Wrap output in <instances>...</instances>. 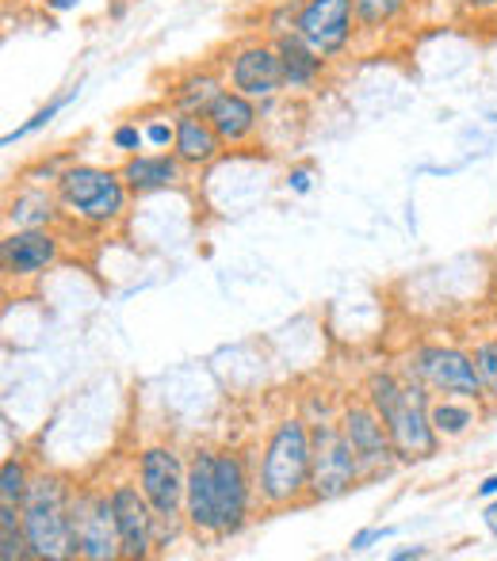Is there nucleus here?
<instances>
[{
	"label": "nucleus",
	"instance_id": "20e7f679",
	"mask_svg": "<svg viewBox=\"0 0 497 561\" xmlns=\"http://www.w3.org/2000/svg\"><path fill=\"white\" fill-rule=\"evenodd\" d=\"M69 501H74V489L66 485V478H58V473H35V478H31V489L20 504L31 558H38V561L74 558Z\"/></svg>",
	"mask_w": 497,
	"mask_h": 561
},
{
	"label": "nucleus",
	"instance_id": "e433bc0d",
	"mask_svg": "<svg viewBox=\"0 0 497 561\" xmlns=\"http://www.w3.org/2000/svg\"><path fill=\"white\" fill-rule=\"evenodd\" d=\"M478 496H486V501H490V496H497V473H490V478H486L483 485H478Z\"/></svg>",
	"mask_w": 497,
	"mask_h": 561
},
{
	"label": "nucleus",
	"instance_id": "5701e85b",
	"mask_svg": "<svg viewBox=\"0 0 497 561\" xmlns=\"http://www.w3.org/2000/svg\"><path fill=\"white\" fill-rule=\"evenodd\" d=\"M352 8H357V23L360 31H386L394 27V23L406 20V12L414 8V0H352Z\"/></svg>",
	"mask_w": 497,
	"mask_h": 561
},
{
	"label": "nucleus",
	"instance_id": "393cba45",
	"mask_svg": "<svg viewBox=\"0 0 497 561\" xmlns=\"http://www.w3.org/2000/svg\"><path fill=\"white\" fill-rule=\"evenodd\" d=\"M77 92H81V84H74V89H66V92H61V96H54L46 107H38V112L31 115L27 123H23V126H15V130H8V134H4V146H15V141L31 138V134H38V130H43V126H50L54 118H58L61 112H66L69 104H74V100H77Z\"/></svg>",
	"mask_w": 497,
	"mask_h": 561
},
{
	"label": "nucleus",
	"instance_id": "4be33fe9",
	"mask_svg": "<svg viewBox=\"0 0 497 561\" xmlns=\"http://www.w3.org/2000/svg\"><path fill=\"white\" fill-rule=\"evenodd\" d=\"M61 218V203L58 195H46L38 187H27L20 192L12 203H8V222L15 229H46Z\"/></svg>",
	"mask_w": 497,
	"mask_h": 561
},
{
	"label": "nucleus",
	"instance_id": "2f4dec72",
	"mask_svg": "<svg viewBox=\"0 0 497 561\" xmlns=\"http://www.w3.org/2000/svg\"><path fill=\"white\" fill-rule=\"evenodd\" d=\"M287 187H291L295 195H306V192H310V169H291V172H287Z\"/></svg>",
	"mask_w": 497,
	"mask_h": 561
},
{
	"label": "nucleus",
	"instance_id": "473e14b6",
	"mask_svg": "<svg viewBox=\"0 0 497 561\" xmlns=\"http://www.w3.org/2000/svg\"><path fill=\"white\" fill-rule=\"evenodd\" d=\"M463 8L475 15H490V12H497V0H463Z\"/></svg>",
	"mask_w": 497,
	"mask_h": 561
},
{
	"label": "nucleus",
	"instance_id": "6ab92c4d",
	"mask_svg": "<svg viewBox=\"0 0 497 561\" xmlns=\"http://www.w3.org/2000/svg\"><path fill=\"white\" fill-rule=\"evenodd\" d=\"M223 149H226V141L218 138V130L211 126L207 115H177V141H172V153L180 157L184 169H207L211 161H218Z\"/></svg>",
	"mask_w": 497,
	"mask_h": 561
},
{
	"label": "nucleus",
	"instance_id": "dca6fc26",
	"mask_svg": "<svg viewBox=\"0 0 497 561\" xmlns=\"http://www.w3.org/2000/svg\"><path fill=\"white\" fill-rule=\"evenodd\" d=\"M123 180L131 187V195H154L169 192L184 180V164L172 149H157V153H134L123 161Z\"/></svg>",
	"mask_w": 497,
	"mask_h": 561
},
{
	"label": "nucleus",
	"instance_id": "c756f323",
	"mask_svg": "<svg viewBox=\"0 0 497 561\" xmlns=\"http://www.w3.org/2000/svg\"><path fill=\"white\" fill-rule=\"evenodd\" d=\"M142 130H146V141L154 149H172V141H177V115L172 118H149Z\"/></svg>",
	"mask_w": 497,
	"mask_h": 561
},
{
	"label": "nucleus",
	"instance_id": "f03ea898",
	"mask_svg": "<svg viewBox=\"0 0 497 561\" xmlns=\"http://www.w3.org/2000/svg\"><path fill=\"white\" fill-rule=\"evenodd\" d=\"M310 421L283 416L264 439L257 466V493L268 508H295L310 496Z\"/></svg>",
	"mask_w": 497,
	"mask_h": 561
},
{
	"label": "nucleus",
	"instance_id": "f3484780",
	"mask_svg": "<svg viewBox=\"0 0 497 561\" xmlns=\"http://www.w3.org/2000/svg\"><path fill=\"white\" fill-rule=\"evenodd\" d=\"M272 43H275V50H280V61H283V84H287L291 92L318 89V81L329 69V58H321V54L314 50L303 35H295V31L272 38Z\"/></svg>",
	"mask_w": 497,
	"mask_h": 561
},
{
	"label": "nucleus",
	"instance_id": "aec40b11",
	"mask_svg": "<svg viewBox=\"0 0 497 561\" xmlns=\"http://www.w3.org/2000/svg\"><path fill=\"white\" fill-rule=\"evenodd\" d=\"M230 89L226 77H218L215 69H192L180 81L169 84V104L177 115H207L223 92Z\"/></svg>",
	"mask_w": 497,
	"mask_h": 561
},
{
	"label": "nucleus",
	"instance_id": "6e6552de",
	"mask_svg": "<svg viewBox=\"0 0 497 561\" xmlns=\"http://www.w3.org/2000/svg\"><path fill=\"white\" fill-rule=\"evenodd\" d=\"M341 432H344V439H349L352 455H357L360 485H364V481L391 478L394 466L402 462L398 450L391 444V432H386L383 416L375 413L372 401H352V405H344Z\"/></svg>",
	"mask_w": 497,
	"mask_h": 561
},
{
	"label": "nucleus",
	"instance_id": "0eeeda50",
	"mask_svg": "<svg viewBox=\"0 0 497 561\" xmlns=\"http://www.w3.org/2000/svg\"><path fill=\"white\" fill-rule=\"evenodd\" d=\"M138 485L157 512V542L161 535H177L184 519V493H188V466L172 447H146L138 455Z\"/></svg>",
	"mask_w": 497,
	"mask_h": 561
},
{
	"label": "nucleus",
	"instance_id": "bb28decb",
	"mask_svg": "<svg viewBox=\"0 0 497 561\" xmlns=\"http://www.w3.org/2000/svg\"><path fill=\"white\" fill-rule=\"evenodd\" d=\"M471 355H475V370H478V378H483V393L497 405V336L483 340Z\"/></svg>",
	"mask_w": 497,
	"mask_h": 561
},
{
	"label": "nucleus",
	"instance_id": "1a4fd4ad",
	"mask_svg": "<svg viewBox=\"0 0 497 561\" xmlns=\"http://www.w3.org/2000/svg\"><path fill=\"white\" fill-rule=\"evenodd\" d=\"M409 375H417L432 393H448V398H486L483 378L475 370V355L463 347L448 344H421L409 355Z\"/></svg>",
	"mask_w": 497,
	"mask_h": 561
},
{
	"label": "nucleus",
	"instance_id": "c9c22d12",
	"mask_svg": "<svg viewBox=\"0 0 497 561\" xmlns=\"http://www.w3.org/2000/svg\"><path fill=\"white\" fill-rule=\"evenodd\" d=\"M483 519H486V531H490L494 539H497V501L486 504V508H483Z\"/></svg>",
	"mask_w": 497,
	"mask_h": 561
},
{
	"label": "nucleus",
	"instance_id": "423d86ee",
	"mask_svg": "<svg viewBox=\"0 0 497 561\" xmlns=\"http://www.w3.org/2000/svg\"><path fill=\"white\" fill-rule=\"evenodd\" d=\"M69 531H74V558L81 561H120L123 539L115 524L112 489H77L69 501Z\"/></svg>",
	"mask_w": 497,
	"mask_h": 561
},
{
	"label": "nucleus",
	"instance_id": "7c9ffc66",
	"mask_svg": "<svg viewBox=\"0 0 497 561\" xmlns=\"http://www.w3.org/2000/svg\"><path fill=\"white\" fill-rule=\"evenodd\" d=\"M391 535H394V527H368V531H357V535H352L349 550H352V554H364V550H372L375 542L391 539Z\"/></svg>",
	"mask_w": 497,
	"mask_h": 561
},
{
	"label": "nucleus",
	"instance_id": "a211bd4d",
	"mask_svg": "<svg viewBox=\"0 0 497 561\" xmlns=\"http://www.w3.org/2000/svg\"><path fill=\"white\" fill-rule=\"evenodd\" d=\"M260 112H264V107H260L257 100H249V96H241V92L226 89L223 96L211 104L207 118H211V126L218 130V138L226 141V149H230V146H246L252 134H257Z\"/></svg>",
	"mask_w": 497,
	"mask_h": 561
},
{
	"label": "nucleus",
	"instance_id": "c85d7f7f",
	"mask_svg": "<svg viewBox=\"0 0 497 561\" xmlns=\"http://www.w3.org/2000/svg\"><path fill=\"white\" fill-rule=\"evenodd\" d=\"M149 141H146V130H142L138 123H120L112 130V149H120L123 157H134V153H142Z\"/></svg>",
	"mask_w": 497,
	"mask_h": 561
},
{
	"label": "nucleus",
	"instance_id": "412c9836",
	"mask_svg": "<svg viewBox=\"0 0 497 561\" xmlns=\"http://www.w3.org/2000/svg\"><path fill=\"white\" fill-rule=\"evenodd\" d=\"M429 421L440 439H463L478 424V409L471 398H448V393H437V398L429 401Z\"/></svg>",
	"mask_w": 497,
	"mask_h": 561
},
{
	"label": "nucleus",
	"instance_id": "ddd939ff",
	"mask_svg": "<svg viewBox=\"0 0 497 561\" xmlns=\"http://www.w3.org/2000/svg\"><path fill=\"white\" fill-rule=\"evenodd\" d=\"M218 450H195L192 462H188V493H184V524L195 535H211V539H223V524H218Z\"/></svg>",
	"mask_w": 497,
	"mask_h": 561
},
{
	"label": "nucleus",
	"instance_id": "4468645a",
	"mask_svg": "<svg viewBox=\"0 0 497 561\" xmlns=\"http://www.w3.org/2000/svg\"><path fill=\"white\" fill-rule=\"evenodd\" d=\"M61 241L50 226L46 229H12L0 241V267L8 279H35L46 267L58 264Z\"/></svg>",
	"mask_w": 497,
	"mask_h": 561
},
{
	"label": "nucleus",
	"instance_id": "f257e3e1",
	"mask_svg": "<svg viewBox=\"0 0 497 561\" xmlns=\"http://www.w3.org/2000/svg\"><path fill=\"white\" fill-rule=\"evenodd\" d=\"M429 386L421 378H398L394 370H375L368 378V401L375 405V413L383 416L391 444L398 450L402 462H425L437 455L440 436L429 421Z\"/></svg>",
	"mask_w": 497,
	"mask_h": 561
},
{
	"label": "nucleus",
	"instance_id": "a878e982",
	"mask_svg": "<svg viewBox=\"0 0 497 561\" xmlns=\"http://www.w3.org/2000/svg\"><path fill=\"white\" fill-rule=\"evenodd\" d=\"M31 478H35V473L27 470V462H23L20 455L4 458V466H0V504H23V496H27V489H31Z\"/></svg>",
	"mask_w": 497,
	"mask_h": 561
},
{
	"label": "nucleus",
	"instance_id": "9b49d317",
	"mask_svg": "<svg viewBox=\"0 0 497 561\" xmlns=\"http://www.w3.org/2000/svg\"><path fill=\"white\" fill-rule=\"evenodd\" d=\"M357 31L360 23L352 0H298L295 35H303L321 58H341Z\"/></svg>",
	"mask_w": 497,
	"mask_h": 561
},
{
	"label": "nucleus",
	"instance_id": "2eb2a0df",
	"mask_svg": "<svg viewBox=\"0 0 497 561\" xmlns=\"http://www.w3.org/2000/svg\"><path fill=\"white\" fill-rule=\"evenodd\" d=\"M215 485H218V524H223V539L238 535L249 524V504H252V485L246 458L234 455V450H218V470H215Z\"/></svg>",
	"mask_w": 497,
	"mask_h": 561
},
{
	"label": "nucleus",
	"instance_id": "4c0bfd02",
	"mask_svg": "<svg viewBox=\"0 0 497 561\" xmlns=\"http://www.w3.org/2000/svg\"><path fill=\"white\" fill-rule=\"evenodd\" d=\"M414 4H437V0H414Z\"/></svg>",
	"mask_w": 497,
	"mask_h": 561
},
{
	"label": "nucleus",
	"instance_id": "7ed1b4c3",
	"mask_svg": "<svg viewBox=\"0 0 497 561\" xmlns=\"http://www.w3.org/2000/svg\"><path fill=\"white\" fill-rule=\"evenodd\" d=\"M54 195L61 203V215L89 229H108L123 218L131 187L123 172L100 169V164H69L54 180Z\"/></svg>",
	"mask_w": 497,
	"mask_h": 561
},
{
	"label": "nucleus",
	"instance_id": "cd10ccee",
	"mask_svg": "<svg viewBox=\"0 0 497 561\" xmlns=\"http://www.w3.org/2000/svg\"><path fill=\"white\" fill-rule=\"evenodd\" d=\"M295 15H298V0H283V4H275L272 12L264 15L268 38H280V35H287V31H295Z\"/></svg>",
	"mask_w": 497,
	"mask_h": 561
},
{
	"label": "nucleus",
	"instance_id": "f8f14e48",
	"mask_svg": "<svg viewBox=\"0 0 497 561\" xmlns=\"http://www.w3.org/2000/svg\"><path fill=\"white\" fill-rule=\"evenodd\" d=\"M112 508H115V524H120L123 558L142 561V558L154 554L157 512H154V504L146 501L142 485H134V481H115L112 485Z\"/></svg>",
	"mask_w": 497,
	"mask_h": 561
},
{
	"label": "nucleus",
	"instance_id": "72a5a7b5",
	"mask_svg": "<svg viewBox=\"0 0 497 561\" xmlns=\"http://www.w3.org/2000/svg\"><path fill=\"white\" fill-rule=\"evenodd\" d=\"M38 4H43L46 12H58L61 15V12H74V8L81 4V0H38Z\"/></svg>",
	"mask_w": 497,
	"mask_h": 561
},
{
	"label": "nucleus",
	"instance_id": "39448f33",
	"mask_svg": "<svg viewBox=\"0 0 497 561\" xmlns=\"http://www.w3.org/2000/svg\"><path fill=\"white\" fill-rule=\"evenodd\" d=\"M310 504H329V501H341L344 493L360 485V466L357 455H352L349 439L341 432V421H321L310 424Z\"/></svg>",
	"mask_w": 497,
	"mask_h": 561
},
{
	"label": "nucleus",
	"instance_id": "f704fd0d",
	"mask_svg": "<svg viewBox=\"0 0 497 561\" xmlns=\"http://www.w3.org/2000/svg\"><path fill=\"white\" fill-rule=\"evenodd\" d=\"M414 558H429V550L425 547H409V550H394L391 561H414Z\"/></svg>",
	"mask_w": 497,
	"mask_h": 561
},
{
	"label": "nucleus",
	"instance_id": "9d476101",
	"mask_svg": "<svg viewBox=\"0 0 497 561\" xmlns=\"http://www.w3.org/2000/svg\"><path fill=\"white\" fill-rule=\"evenodd\" d=\"M226 84L241 96L257 100V104H272L287 84H283V61L272 38H249V43L234 46L226 58Z\"/></svg>",
	"mask_w": 497,
	"mask_h": 561
},
{
	"label": "nucleus",
	"instance_id": "b1692460",
	"mask_svg": "<svg viewBox=\"0 0 497 561\" xmlns=\"http://www.w3.org/2000/svg\"><path fill=\"white\" fill-rule=\"evenodd\" d=\"M0 558H4V561L31 558L27 535H23L20 504H0Z\"/></svg>",
	"mask_w": 497,
	"mask_h": 561
}]
</instances>
